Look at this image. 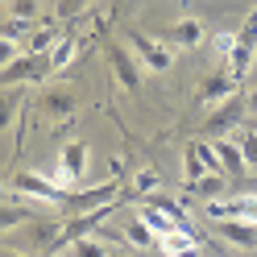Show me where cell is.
<instances>
[{"instance_id":"obj_1","label":"cell","mask_w":257,"mask_h":257,"mask_svg":"<svg viewBox=\"0 0 257 257\" xmlns=\"http://www.w3.org/2000/svg\"><path fill=\"white\" fill-rule=\"evenodd\" d=\"M58 240H62V224L38 216V220L21 224V228H9L5 232V249H17V253H29V257H54Z\"/></svg>"},{"instance_id":"obj_2","label":"cell","mask_w":257,"mask_h":257,"mask_svg":"<svg viewBox=\"0 0 257 257\" xmlns=\"http://www.w3.org/2000/svg\"><path fill=\"white\" fill-rule=\"evenodd\" d=\"M79 91L75 83H67V79H54V83H42L38 95H34V104H38V116L46 124H67L75 112H79Z\"/></svg>"},{"instance_id":"obj_3","label":"cell","mask_w":257,"mask_h":257,"mask_svg":"<svg viewBox=\"0 0 257 257\" xmlns=\"http://www.w3.org/2000/svg\"><path fill=\"white\" fill-rule=\"evenodd\" d=\"M124 199H133V195H124L120 179H108V183H95V187H83V191H71L62 207L71 216H83V212H100V207H116Z\"/></svg>"},{"instance_id":"obj_4","label":"cell","mask_w":257,"mask_h":257,"mask_svg":"<svg viewBox=\"0 0 257 257\" xmlns=\"http://www.w3.org/2000/svg\"><path fill=\"white\" fill-rule=\"evenodd\" d=\"M124 42L133 46V54L141 58V67L146 71H154V75H162V71H170L174 67V50L162 42V38H154V34H146V29H137V25H128L124 29Z\"/></svg>"},{"instance_id":"obj_5","label":"cell","mask_w":257,"mask_h":257,"mask_svg":"<svg viewBox=\"0 0 257 257\" xmlns=\"http://www.w3.org/2000/svg\"><path fill=\"white\" fill-rule=\"evenodd\" d=\"M108 71H112V79H116L128 95L141 91V75H146V67H141V58L133 54L128 42H112L108 46Z\"/></svg>"},{"instance_id":"obj_6","label":"cell","mask_w":257,"mask_h":257,"mask_svg":"<svg viewBox=\"0 0 257 257\" xmlns=\"http://www.w3.org/2000/svg\"><path fill=\"white\" fill-rule=\"evenodd\" d=\"M9 191H21L25 199H42V203H67V183L58 179H46V174H34V170H17L9 179Z\"/></svg>"},{"instance_id":"obj_7","label":"cell","mask_w":257,"mask_h":257,"mask_svg":"<svg viewBox=\"0 0 257 257\" xmlns=\"http://www.w3.org/2000/svg\"><path fill=\"white\" fill-rule=\"evenodd\" d=\"M46 75H54L50 54H17L13 62H5L0 83L5 87H21V83H38V79H46Z\"/></svg>"},{"instance_id":"obj_8","label":"cell","mask_w":257,"mask_h":257,"mask_svg":"<svg viewBox=\"0 0 257 257\" xmlns=\"http://www.w3.org/2000/svg\"><path fill=\"white\" fill-rule=\"evenodd\" d=\"M245 108H249L245 95H232V100H224L220 108H212V112H207V120H203L207 141H220V137H228L232 128H240V116H245Z\"/></svg>"},{"instance_id":"obj_9","label":"cell","mask_w":257,"mask_h":257,"mask_svg":"<svg viewBox=\"0 0 257 257\" xmlns=\"http://www.w3.org/2000/svg\"><path fill=\"white\" fill-rule=\"evenodd\" d=\"M232 95H236V79H232L228 67H220V71H212V75H203V79H199L195 100H199L203 108H220L224 100H232Z\"/></svg>"},{"instance_id":"obj_10","label":"cell","mask_w":257,"mask_h":257,"mask_svg":"<svg viewBox=\"0 0 257 257\" xmlns=\"http://www.w3.org/2000/svg\"><path fill=\"white\" fill-rule=\"evenodd\" d=\"M87 158H91V150H87V141H67V146L58 150V183H79L87 174Z\"/></svg>"},{"instance_id":"obj_11","label":"cell","mask_w":257,"mask_h":257,"mask_svg":"<svg viewBox=\"0 0 257 257\" xmlns=\"http://www.w3.org/2000/svg\"><path fill=\"white\" fill-rule=\"evenodd\" d=\"M207 216L212 220H249L257 224V195H236V199H207Z\"/></svg>"},{"instance_id":"obj_12","label":"cell","mask_w":257,"mask_h":257,"mask_svg":"<svg viewBox=\"0 0 257 257\" xmlns=\"http://www.w3.org/2000/svg\"><path fill=\"white\" fill-rule=\"evenodd\" d=\"M170 50H195V46H203V25L195 17H179L174 25H166V38H162Z\"/></svg>"},{"instance_id":"obj_13","label":"cell","mask_w":257,"mask_h":257,"mask_svg":"<svg viewBox=\"0 0 257 257\" xmlns=\"http://www.w3.org/2000/svg\"><path fill=\"white\" fill-rule=\"evenodd\" d=\"M212 150H216V158H220V166H224V174H228V179H245V174H249L245 150H240L236 137H220V141H212Z\"/></svg>"},{"instance_id":"obj_14","label":"cell","mask_w":257,"mask_h":257,"mask_svg":"<svg viewBox=\"0 0 257 257\" xmlns=\"http://www.w3.org/2000/svg\"><path fill=\"white\" fill-rule=\"evenodd\" d=\"M216 232L220 240H228L236 249H257V224L249 220H216Z\"/></svg>"},{"instance_id":"obj_15","label":"cell","mask_w":257,"mask_h":257,"mask_svg":"<svg viewBox=\"0 0 257 257\" xmlns=\"http://www.w3.org/2000/svg\"><path fill=\"white\" fill-rule=\"evenodd\" d=\"M25 195H21V191H13V195L5 199V207H0V228H21V224H29V220H38V212H34V207H25L21 203Z\"/></svg>"},{"instance_id":"obj_16","label":"cell","mask_w":257,"mask_h":257,"mask_svg":"<svg viewBox=\"0 0 257 257\" xmlns=\"http://www.w3.org/2000/svg\"><path fill=\"white\" fill-rule=\"evenodd\" d=\"M158 249H162L166 257H199V240H195V232H166L162 240H158Z\"/></svg>"},{"instance_id":"obj_17","label":"cell","mask_w":257,"mask_h":257,"mask_svg":"<svg viewBox=\"0 0 257 257\" xmlns=\"http://www.w3.org/2000/svg\"><path fill=\"white\" fill-rule=\"evenodd\" d=\"M203 174H212V170H207V158H203V141H191L187 154H183V187L199 183Z\"/></svg>"},{"instance_id":"obj_18","label":"cell","mask_w":257,"mask_h":257,"mask_svg":"<svg viewBox=\"0 0 257 257\" xmlns=\"http://www.w3.org/2000/svg\"><path fill=\"white\" fill-rule=\"evenodd\" d=\"M120 232H124V240H128V245H133V249H141V253H146V249H154L158 240H162V236H158V232H154V228H150V224L141 220V216H133V220H128Z\"/></svg>"},{"instance_id":"obj_19","label":"cell","mask_w":257,"mask_h":257,"mask_svg":"<svg viewBox=\"0 0 257 257\" xmlns=\"http://www.w3.org/2000/svg\"><path fill=\"white\" fill-rule=\"evenodd\" d=\"M58 42H62V29L58 25H38L34 34H29V50L25 54H50Z\"/></svg>"},{"instance_id":"obj_20","label":"cell","mask_w":257,"mask_h":257,"mask_svg":"<svg viewBox=\"0 0 257 257\" xmlns=\"http://www.w3.org/2000/svg\"><path fill=\"white\" fill-rule=\"evenodd\" d=\"M137 216L146 220V224H150V228H154L158 236H166V232H179V224H174V220L162 212V207H154V203H141V207H137Z\"/></svg>"},{"instance_id":"obj_21","label":"cell","mask_w":257,"mask_h":257,"mask_svg":"<svg viewBox=\"0 0 257 257\" xmlns=\"http://www.w3.org/2000/svg\"><path fill=\"white\" fill-rule=\"evenodd\" d=\"M187 191H195L203 199H220V195H228V174H203V179L191 183Z\"/></svg>"},{"instance_id":"obj_22","label":"cell","mask_w":257,"mask_h":257,"mask_svg":"<svg viewBox=\"0 0 257 257\" xmlns=\"http://www.w3.org/2000/svg\"><path fill=\"white\" fill-rule=\"evenodd\" d=\"M67 253L71 257H112V245H108L104 236H79Z\"/></svg>"},{"instance_id":"obj_23","label":"cell","mask_w":257,"mask_h":257,"mask_svg":"<svg viewBox=\"0 0 257 257\" xmlns=\"http://www.w3.org/2000/svg\"><path fill=\"white\" fill-rule=\"evenodd\" d=\"M21 104H25V83L21 87H5V104H0V124H5V128H13Z\"/></svg>"},{"instance_id":"obj_24","label":"cell","mask_w":257,"mask_h":257,"mask_svg":"<svg viewBox=\"0 0 257 257\" xmlns=\"http://www.w3.org/2000/svg\"><path fill=\"white\" fill-rule=\"evenodd\" d=\"M75 54H79L75 38H67V34H62V42H58L54 50H50V67H54V75H58V71H67L71 62H75Z\"/></svg>"},{"instance_id":"obj_25","label":"cell","mask_w":257,"mask_h":257,"mask_svg":"<svg viewBox=\"0 0 257 257\" xmlns=\"http://www.w3.org/2000/svg\"><path fill=\"white\" fill-rule=\"evenodd\" d=\"M236 141H240V150H245L249 174L257 179V128H253V124H240V128H236Z\"/></svg>"},{"instance_id":"obj_26","label":"cell","mask_w":257,"mask_h":257,"mask_svg":"<svg viewBox=\"0 0 257 257\" xmlns=\"http://www.w3.org/2000/svg\"><path fill=\"white\" fill-rule=\"evenodd\" d=\"M38 13H42V0H9V17L38 21Z\"/></svg>"},{"instance_id":"obj_27","label":"cell","mask_w":257,"mask_h":257,"mask_svg":"<svg viewBox=\"0 0 257 257\" xmlns=\"http://www.w3.org/2000/svg\"><path fill=\"white\" fill-rule=\"evenodd\" d=\"M91 5H95V0H58V5H54V17H58V21H75L79 13L91 9Z\"/></svg>"},{"instance_id":"obj_28","label":"cell","mask_w":257,"mask_h":257,"mask_svg":"<svg viewBox=\"0 0 257 257\" xmlns=\"http://www.w3.org/2000/svg\"><path fill=\"white\" fill-rule=\"evenodd\" d=\"M34 21H21V17H5V25H0V38H9V42H17L21 34H34Z\"/></svg>"},{"instance_id":"obj_29","label":"cell","mask_w":257,"mask_h":257,"mask_svg":"<svg viewBox=\"0 0 257 257\" xmlns=\"http://www.w3.org/2000/svg\"><path fill=\"white\" fill-rule=\"evenodd\" d=\"M158 183H162V179H158V170H137L133 174V191H137V195H154Z\"/></svg>"},{"instance_id":"obj_30","label":"cell","mask_w":257,"mask_h":257,"mask_svg":"<svg viewBox=\"0 0 257 257\" xmlns=\"http://www.w3.org/2000/svg\"><path fill=\"white\" fill-rule=\"evenodd\" d=\"M245 100H249V112H257V87H253V91L245 95Z\"/></svg>"},{"instance_id":"obj_31","label":"cell","mask_w":257,"mask_h":257,"mask_svg":"<svg viewBox=\"0 0 257 257\" xmlns=\"http://www.w3.org/2000/svg\"><path fill=\"white\" fill-rule=\"evenodd\" d=\"M5 257H29V253H17V249H5Z\"/></svg>"},{"instance_id":"obj_32","label":"cell","mask_w":257,"mask_h":257,"mask_svg":"<svg viewBox=\"0 0 257 257\" xmlns=\"http://www.w3.org/2000/svg\"><path fill=\"white\" fill-rule=\"evenodd\" d=\"M54 257H71V253H54Z\"/></svg>"}]
</instances>
